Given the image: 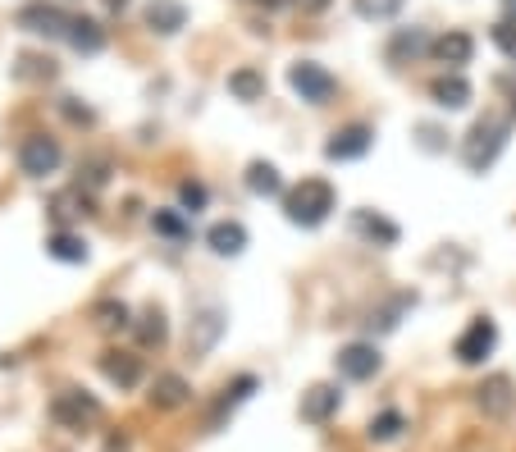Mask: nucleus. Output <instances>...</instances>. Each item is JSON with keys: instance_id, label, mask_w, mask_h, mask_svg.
Masks as SVG:
<instances>
[{"instance_id": "nucleus-1", "label": "nucleus", "mask_w": 516, "mask_h": 452, "mask_svg": "<svg viewBox=\"0 0 516 452\" xmlns=\"http://www.w3.org/2000/svg\"><path fill=\"white\" fill-rule=\"evenodd\" d=\"M334 210H338V192L325 179H302L298 188L283 192V215L292 224H302V229H316V224H325Z\"/></svg>"}, {"instance_id": "nucleus-2", "label": "nucleus", "mask_w": 516, "mask_h": 452, "mask_svg": "<svg viewBox=\"0 0 516 452\" xmlns=\"http://www.w3.org/2000/svg\"><path fill=\"white\" fill-rule=\"evenodd\" d=\"M507 133H511V119H502V115H484V119H475L471 133H466V142H462V165H466L471 174H484V170L502 156Z\"/></svg>"}, {"instance_id": "nucleus-3", "label": "nucleus", "mask_w": 516, "mask_h": 452, "mask_svg": "<svg viewBox=\"0 0 516 452\" xmlns=\"http://www.w3.org/2000/svg\"><path fill=\"white\" fill-rule=\"evenodd\" d=\"M288 83H292V92H298L302 101H311V106H325L334 92H338V78L325 69V64H316V60H298L288 69Z\"/></svg>"}, {"instance_id": "nucleus-4", "label": "nucleus", "mask_w": 516, "mask_h": 452, "mask_svg": "<svg viewBox=\"0 0 516 452\" xmlns=\"http://www.w3.org/2000/svg\"><path fill=\"white\" fill-rule=\"evenodd\" d=\"M493 347H498V325H493L489 316H475V320L462 329V338L453 343V356H457L462 365H480Z\"/></svg>"}, {"instance_id": "nucleus-5", "label": "nucleus", "mask_w": 516, "mask_h": 452, "mask_svg": "<svg viewBox=\"0 0 516 452\" xmlns=\"http://www.w3.org/2000/svg\"><path fill=\"white\" fill-rule=\"evenodd\" d=\"M55 165H60V142L55 137H46V133L23 137V146H19V170L23 174L46 179V174H55Z\"/></svg>"}, {"instance_id": "nucleus-6", "label": "nucleus", "mask_w": 516, "mask_h": 452, "mask_svg": "<svg viewBox=\"0 0 516 452\" xmlns=\"http://www.w3.org/2000/svg\"><path fill=\"white\" fill-rule=\"evenodd\" d=\"M475 407L489 416V420H507L516 411V384L507 374H489V380L475 389Z\"/></svg>"}, {"instance_id": "nucleus-7", "label": "nucleus", "mask_w": 516, "mask_h": 452, "mask_svg": "<svg viewBox=\"0 0 516 452\" xmlns=\"http://www.w3.org/2000/svg\"><path fill=\"white\" fill-rule=\"evenodd\" d=\"M334 365H338V374L343 380H375V370H380V347L375 343H347V347H338V356H334Z\"/></svg>"}, {"instance_id": "nucleus-8", "label": "nucleus", "mask_w": 516, "mask_h": 452, "mask_svg": "<svg viewBox=\"0 0 516 452\" xmlns=\"http://www.w3.org/2000/svg\"><path fill=\"white\" fill-rule=\"evenodd\" d=\"M51 416H55L60 425H69V429H83V425H92V420L101 416V402H97L92 393L69 389V393H60V398L51 402Z\"/></svg>"}, {"instance_id": "nucleus-9", "label": "nucleus", "mask_w": 516, "mask_h": 452, "mask_svg": "<svg viewBox=\"0 0 516 452\" xmlns=\"http://www.w3.org/2000/svg\"><path fill=\"white\" fill-rule=\"evenodd\" d=\"M371 146H375V128H371V124H347V128H338V133L325 142V156H329V161H356V156H365Z\"/></svg>"}, {"instance_id": "nucleus-10", "label": "nucleus", "mask_w": 516, "mask_h": 452, "mask_svg": "<svg viewBox=\"0 0 516 452\" xmlns=\"http://www.w3.org/2000/svg\"><path fill=\"white\" fill-rule=\"evenodd\" d=\"M225 311L219 307H201L197 316H192V329H188V352L192 356H206L215 343H219V334H225Z\"/></svg>"}, {"instance_id": "nucleus-11", "label": "nucleus", "mask_w": 516, "mask_h": 452, "mask_svg": "<svg viewBox=\"0 0 516 452\" xmlns=\"http://www.w3.org/2000/svg\"><path fill=\"white\" fill-rule=\"evenodd\" d=\"M338 402H343V393H338V384H311L307 393H302V420L307 425H329L334 416H338Z\"/></svg>"}, {"instance_id": "nucleus-12", "label": "nucleus", "mask_w": 516, "mask_h": 452, "mask_svg": "<svg viewBox=\"0 0 516 452\" xmlns=\"http://www.w3.org/2000/svg\"><path fill=\"white\" fill-rule=\"evenodd\" d=\"M256 393V374H238L234 384H225V393L215 398V407H210V416H206V429H219L225 425V416H234V407L243 402V398H252Z\"/></svg>"}, {"instance_id": "nucleus-13", "label": "nucleus", "mask_w": 516, "mask_h": 452, "mask_svg": "<svg viewBox=\"0 0 516 452\" xmlns=\"http://www.w3.org/2000/svg\"><path fill=\"white\" fill-rule=\"evenodd\" d=\"M429 51L438 64H448V73H462V64H471V55H475V42H471V32H444Z\"/></svg>"}, {"instance_id": "nucleus-14", "label": "nucleus", "mask_w": 516, "mask_h": 452, "mask_svg": "<svg viewBox=\"0 0 516 452\" xmlns=\"http://www.w3.org/2000/svg\"><path fill=\"white\" fill-rule=\"evenodd\" d=\"M69 19H73V14H60L55 5H28V10L19 14V28L46 32V37H69Z\"/></svg>"}, {"instance_id": "nucleus-15", "label": "nucleus", "mask_w": 516, "mask_h": 452, "mask_svg": "<svg viewBox=\"0 0 516 452\" xmlns=\"http://www.w3.org/2000/svg\"><path fill=\"white\" fill-rule=\"evenodd\" d=\"M429 97L444 110H462V106H471V83L462 78V73H438V78L429 83Z\"/></svg>"}, {"instance_id": "nucleus-16", "label": "nucleus", "mask_w": 516, "mask_h": 452, "mask_svg": "<svg viewBox=\"0 0 516 452\" xmlns=\"http://www.w3.org/2000/svg\"><path fill=\"white\" fill-rule=\"evenodd\" d=\"M206 243H210L215 256H238L247 247V229H243L238 219H219V224H210V229H206Z\"/></svg>"}, {"instance_id": "nucleus-17", "label": "nucleus", "mask_w": 516, "mask_h": 452, "mask_svg": "<svg viewBox=\"0 0 516 452\" xmlns=\"http://www.w3.org/2000/svg\"><path fill=\"white\" fill-rule=\"evenodd\" d=\"M183 23H188V10L179 5V0H152V5H146V28L161 32V37L179 32Z\"/></svg>"}, {"instance_id": "nucleus-18", "label": "nucleus", "mask_w": 516, "mask_h": 452, "mask_svg": "<svg viewBox=\"0 0 516 452\" xmlns=\"http://www.w3.org/2000/svg\"><path fill=\"white\" fill-rule=\"evenodd\" d=\"M352 224H356L361 238H371V243H380V247H393V243H398V224L384 219V215H375V210H356Z\"/></svg>"}, {"instance_id": "nucleus-19", "label": "nucleus", "mask_w": 516, "mask_h": 452, "mask_svg": "<svg viewBox=\"0 0 516 452\" xmlns=\"http://www.w3.org/2000/svg\"><path fill=\"white\" fill-rule=\"evenodd\" d=\"M101 374H106V380H115L119 389H133L142 380V361L128 356V352H106L101 356Z\"/></svg>"}, {"instance_id": "nucleus-20", "label": "nucleus", "mask_w": 516, "mask_h": 452, "mask_svg": "<svg viewBox=\"0 0 516 452\" xmlns=\"http://www.w3.org/2000/svg\"><path fill=\"white\" fill-rule=\"evenodd\" d=\"M69 46L83 51V55H97V51L106 46L101 23H97V19H83V14H73V19H69Z\"/></svg>"}, {"instance_id": "nucleus-21", "label": "nucleus", "mask_w": 516, "mask_h": 452, "mask_svg": "<svg viewBox=\"0 0 516 452\" xmlns=\"http://www.w3.org/2000/svg\"><path fill=\"white\" fill-rule=\"evenodd\" d=\"M247 188H252L256 197H279V192H283V179H279V170H274L270 161H252V165H247Z\"/></svg>"}, {"instance_id": "nucleus-22", "label": "nucleus", "mask_w": 516, "mask_h": 452, "mask_svg": "<svg viewBox=\"0 0 516 452\" xmlns=\"http://www.w3.org/2000/svg\"><path fill=\"white\" fill-rule=\"evenodd\" d=\"M188 393H192V389H188L183 374H161L156 389H152V402H156V407H183Z\"/></svg>"}, {"instance_id": "nucleus-23", "label": "nucleus", "mask_w": 516, "mask_h": 452, "mask_svg": "<svg viewBox=\"0 0 516 452\" xmlns=\"http://www.w3.org/2000/svg\"><path fill=\"white\" fill-rule=\"evenodd\" d=\"M46 252L55 256V261H69V265H83L88 261V243L83 238H73V234H51V243H46Z\"/></svg>"}, {"instance_id": "nucleus-24", "label": "nucleus", "mask_w": 516, "mask_h": 452, "mask_svg": "<svg viewBox=\"0 0 516 452\" xmlns=\"http://www.w3.org/2000/svg\"><path fill=\"white\" fill-rule=\"evenodd\" d=\"M229 92L238 97V101H261L265 97V78L256 69H234L229 73Z\"/></svg>"}, {"instance_id": "nucleus-25", "label": "nucleus", "mask_w": 516, "mask_h": 452, "mask_svg": "<svg viewBox=\"0 0 516 452\" xmlns=\"http://www.w3.org/2000/svg\"><path fill=\"white\" fill-rule=\"evenodd\" d=\"M92 320H97L101 329H128V325H133V320H128V307H124V301H115V297L97 301V307H92Z\"/></svg>"}, {"instance_id": "nucleus-26", "label": "nucleus", "mask_w": 516, "mask_h": 452, "mask_svg": "<svg viewBox=\"0 0 516 452\" xmlns=\"http://www.w3.org/2000/svg\"><path fill=\"white\" fill-rule=\"evenodd\" d=\"M434 42L420 32V28H402L393 42H389V60H402V55H420V51H429Z\"/></svg>"}, {"instance_id": "nucleus-27", "label": "nucleus", "mask_w": 516, "mask_h": 452, "mask_svg": "<svg viewBox=\"0 0 516 452\" xmlns=\"http://www.w3.org/2000/svg\"><path fill=\"white\" fill-rule=\"evenodd\" d=\"M14 78H23V83H51V78H55V60H41V55H19Z\"/></svg>"}, {"instance_id": "nucleus-28", "label": "nucleus", "mask_w": 516, "mask_h": 452, "mask_svg": "<svg viewBox=\"0 0 516 452\" xmlns=\"http://www.w3.org/2000/svg\"><path fill=\"white\" fill-rule=\"evenodd\" d=\"M137 343L142 347H161L165 343V311L161 307H152V311L137 320Z\"/></svg>"}, {"instance_id": "nucleus-29", "label": "nucleus", "mask_w": 516, "mask_h": 452, "mask_svg": "<svg viewBox=\"0 0 516 452\" xmlns=\"http://www.w3.org/2000/svg\"><path fill=\"white\" fill-rule=\"evenodd\" d=\"M407 429V420H402V411H380L371 425H365V434H371L375 443H393L398 434Z\"/></svg>"}, {"instance_id": "nucleus-30", "label": "nucleus", "mask_w": 516, "mask_h": 452, "mask_svg": "<svg viewBox=\"0 0 516 452\" xmlns=\"http://www.w3.org/2000/svg\"><path fill=\"white\" fill-rule=\"evenodd\" d=\"M352 5H356V14H361V19L384 23V19H398V14H402L407 0H352Z\"/></svg>"}, {"instance_id": "nucleus-31", "label": "nucleus", "mask_w": 516, "mask_h": 452, "mask_svg": "<svg viewBox=\"0 0 516 452\" xmlns=\"http://www.w3.org/2000/svg\"><path fill=\"white\" fill-rule=\"evenodd\" d=\"M152 224H156V234H165V238H188V219L174 215V210H156Z\"/></svg>"}, {"instance_id": "nucleus-32", "label": "nucleus", "mask_w": 516, "mask_h": 452, "mask_svg": "<svg viewBox=\"0 0 516 452\" xmlns=\"http://www.w3.org/2000/svg\"><path fill=\"white\" fill-rule=\"evenodd\" d=\"M489 37H493V46H498L502 55H511V60H516V19H498Z\"/></svg>"}, {"instance_id": "nucleus-33", "label": "nucleus", "mask_w": 516, "mask_h": 452, "mask_svg": "<svg viewBox=\"0 0 516 452\" xmlns=\"http://www.w3.org/2000/svg\"><path fill=\"white\" fill-rule=\"evenodd\" d=\"M179 201H183L188 215H197V210L206 206V188H201V183H183V188H179Z\"/></svg>"}, {"instance_id": "nucleus-34", "label": "nucleus", "mask_w": 516, "mask_h": 452, "mask_svg": "<svg viewBox=\"0 0 516 452\" xmlns=\"http://www.w3.org/2000/svg\"><path fill=\"white\" fill-rule=\"evenodd\" d=\"M60 110H64V115L73 119V124H92V110H88V106H78L73 97H64V106H60Z\"/></svg>"}, {"instance_id": "nucleus-35", "label": "nucleus", "mask_w": 516, "mask_h": 452, "mask_svg": "<svg viewBox=\"0 0 516 452\" xmlns=\"http://www.w3.org/2000/svg\"><path fill=\"white\" fill-rule=\"evenodd\" d=\"M292 5H298L302 14H320V10H329L334 0H292Z\"/></svg>"}, {"instance_id": "nucleus-36", "label": "nucleus", "mask_w": 516, "mask_h": 452, "mask_svg": "<svg viewBox=\"0 0 516 452\" xmlns=\"http://www.w3.org/2000/svg\"><path fill=\"white\" fill-rule=\"evenodd\" d=\"M88 183H92V188H101V183H106V161L88 165Z\"/></svg>"}, {"instance_id": "nucleus-37", "label": "nucleus", "mask_w": 516, "mask_h": 452, "mask_svg": "<svg viewBox=\"0 0 516 452\" xmlns=\"http://www.w3.org/2000/svg\"><path fill=\"white\" fill-rule=\"evenodd\" d=\"M261 5H270V10H279V5H292V0H261Z\"/></svg>"}, {"instance_id": "nucleus-38", "label": "nucleus", "mask_w": 516, "mask_h": 452, "mask_svg": "<svg viewBox=\"0 0 516 452\" xmlns=\"http://www.w3.org/2000/svg\"><path fill=\"white\" fill-rule=\"evenodd\" d=\"M106 5H110V10H124V5H128V0H106Z\"/></svg>"}, {"instance_id": "nucleus-39", "label": "nucleus", "mask_w": 516, "mask_h": 452, "mask_svg": "<svg viewBox=\"0 0 516 452\" xmlns=\"http://www.w3.org/2000/svg\"><path fill=\"white\" fill-rule=\"evenodd\" d=\"M502 88H507V92H511V97H516V78H507V83H502ZM511 106H516V101H511Z\"/></svg>"}, {"instance_id": "nucleus-40", "label": "nucleus", "mask_w": 516, "mask_h": 452, "mask_svg": "<svg viewBox=\"0 0 516 452\" xmlns=\"http://www.w3.org/2000/svg\"><path fill=\"white\" fill-rule=\"evenodd\" d=\"M507 14H511V19H516V0H507Z\"/></svg>"}]
</instances>
